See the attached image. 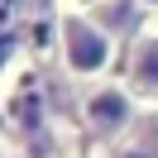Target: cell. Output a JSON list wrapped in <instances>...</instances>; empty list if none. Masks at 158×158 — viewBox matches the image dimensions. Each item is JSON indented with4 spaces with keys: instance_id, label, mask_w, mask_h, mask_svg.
<instances>
[{
    "instance_id": "6da1fadb",
    "label": "cell",
    "mask_w": 158,
    "mask_h": 158,
    "mask_svg": "<svg viewBox=\"0 0 158 158\" xmlns=\"http://www.w3.org/2000/svg\"><path fill=\"white\" fill-rule=\"evenodd\" d=\"M62 58H67V67L77 72V77H91V72L106 67L110 58V39L106 29H96L91 19H62Z\"/></svg>"
},
{
    "instance_id": "7a4b0ae2",
    "label": "cell",
    "mask_w": 158,
    "mask_h": 158,
    "mask_svg": "<svg viewBox=\"0 0 158 158\" xmlns=\"http://www.w3.org/2000/svg\"><path fill=\"white\" fill-rule=\"evenodd\" d=\"M129 120H134V106H129V96L120 86H101V91L86 96V125L96 129V134L115 139V134L129 129Z\"/></svg>"
},
{
    "instance_id": "3957f363",
    "label": "cell",
    "mask_w": 158,
    "mask_h": 158,
    "mask_svg": "<svg viewBox=\"0 0 158 158\" xmlns=\"http://www.w3.org/2000/svg\"><path fill=\"white\" fill-rule=\"evenodd\" d=\"M129 81L148 96H158V39H139L129 58Z\"/></svg>"
},
{
    "instance_id": "277c9868",
    "label": "cell",
    "mask_w": 158,
    "mask_h": 158,
    "mask_svg": "<svg viewBox=\"0 0 158 158\" xmlns=\"http://www.w3.org/2000/svg\"><path fill=\"white\" fill-rule=\"evenodd\" d=\"M19 125H24V134H39V125H43V101L39 96L19 101Z\"/></svg>"
},
{
    "instance_id": "5b68a950",
    "label": "cell",
    "mask_w": 158,
    "mask_h": 158,
    "mask_svg": "<svg viewBox=\"0 0 158 158\" xmlns=\"http://www.w3.org/2000/svg\"><path fill=\"white\" fill-rule=\"evenodd\" d=\"M106 24H110V29H120V34H125L129 24H134V10H129V5H110V10H106Z\"/></svg>"
},
{
    "instance_id": "8992f818",
    "label": "cell",
    "mask_w": 158,
    "mask_h": 158,
    "mask_svg": "<svg viewBox=\"0 0 158 158\" xmlns=\"http://www.w3.org/2000/svg\"><path fill=\"white\" fill-rule=\"evenodd\" d=\"M120 158H158L153 148H129V153H120Z\"/></svg>"
},
{
    "instance_id": "52a82bcc",
    "label": "cell",
    "mask_w": 158,
    "mask_h": 158,
    "mask_svg": "<svg viewBox=\"0 0 158 158\" xmlns=\"http://www.w3.org/2000/svg\"><path fill=\"white\" fill-rule=\"evenodd\" d=\"M144 5H158V0H144Z\"/></svg>"
}]
</instances>
